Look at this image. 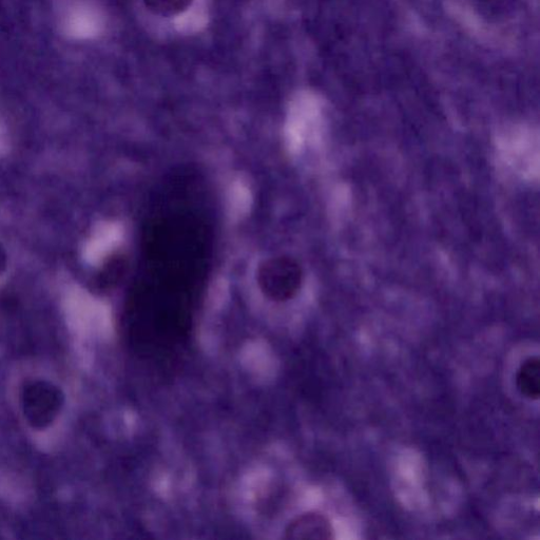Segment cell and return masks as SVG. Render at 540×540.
Masks as SVG:
<instances>
[{
  "instance_id": "obj_1",
  "label": "cell",
  "mask_w": 540,
  "mask_h": 540,
  "mask_svg": "<svg viewBox=\"0 0 540 540\" xmlns=\"http://www.w3.org/2000/svg\"><path fill=\"white\" fill-rule=\"evenodd\" d=\"M263 293L274 301L293 298L302 283V270L293 259L277 258L265 262L259 270Z\"/></svg>"
},
{
  "instance_id": "obj_2",
  "label": "cell",
  "mask_w": 540,
  "mask_h": 540,
  "mask_svg": "<svg viewBox=\"0 0 540 540\" xmlns=\"http://www.w3.org/2000/svg\"><path fill=\"white\" fill-rule=\"evenodd\" d=\"M64 403L62 392L45 381H34L23 391L25 417L33 428L44 429L59 415Z\"/></svg>"
},
{
  "instance_id": "obj_3",
  "label": "cell",
  "mask_w": 540,
  "mask_h": 540,
  "mask_svg": "<svg viewBox=\"0 0 540 540\" xmlns=\"http://www.w3.org/2000/svg\"><path fill=\"white\" fill-rule=\"evenodd\" d=\"M285 538L291 540H329L335 530L329 517L320 512H306L294 518L285 529Z\"/></svg>"
},
{
  "instance_id": "obj_4",
  "label": "cell",
  "mask_w": 540,
  "mask_h": 540,
  "mask_svg": "<svg viewBox=\"0 0 540 540\" xmlns=\"http://www.w3.org/2000/svg\"><path fill=\"white\" fill-rule=\"evenodd\" d=\"M516 385L520 394L529 400L540 397V360L537 356L526 359L516 374Z\"/></svg>"
},
{
  "instance_id": "obj_5",
  "label": "cell",
  "mask_w": 540,
  "mask_h": 540,
  "mask_svg": "<svg viewBox=\"0 0 540 540\" xmlns=\"http://www.w3.org/2000/svg\"><path fill=\"white\" fill-rule=\"evenodd\" d=\"M8 257L5 248L0 244V275L5 272L7 267Z\"/></svg>"
}]
</instances>
